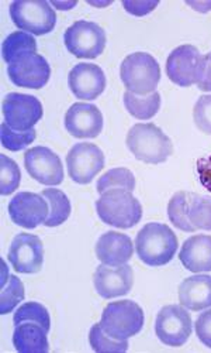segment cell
<instances>
[{
	"label": "cell",
	"instance_id": "obj_1",
	"mask_svg": "<svg viewBox=\"0 0 211 353\" xmlns=\"http://www.w3.org/2000/svg\"><path fill=\"white\" fill-rule=\"evenodd\" d=\"M179 242L175 232L158 222L146 223L135 238V252L148 266L159 268L168 264L176 254Z\"/></svg>",
	"mask_w": 211,
	"mask_h": 353
},
{
	"label": "cell",
	"instance_id": "obj_2",
	"mask_svg": "<svg viewBox=\"0 0 211 353\" xmlns=\"http://www.w3.org/2000/svg\"><path fill=\"white\" fill-rule=\"evenodd\" d=\"M126 143L134 157L146 164L165 163L173 153L170 139L154 123L134 125Z\"/></svg>",
	"mask_w": 211,
	"mask_h": 353
},
{
	"label": "cell",
	"instance_id": "obj_3",
	"mask_svg": "<svg viewBox=\"0 0 211 353\" xmlns=\"http://www.w3.org/2000/svg\"><path fill=\"white\" fill-rule=\"evenodd\" d=\"M99 218L114 228L130 229L140 223L142 207L131 191L123 188L109 190L96 201Z\"/></svg>",
	"mask_w": 211,
	"mask_h": 353
},
{
	"label": "cell",
	"instance_id": "obj_4",
	"mask_svg": "<svg viewBox=\"0 0 211 353\" xmlns=\"http://www.w3.org/2000/svg\"><path fill=\"white\" fill-rule=\"evenodd\" d=\"M120 78L126 90L134 95L145 97L157 92L161 81V68L155 57L148 52H133L124 58Z\"/></svg>",
	"mask_w": 211,
	"mask_h": 353
},
{
	"label": "cell",
	"instance_id": "obj_5",
	"mask_svg": "<svg viewBox=\"0 0 211 353\" xmlns=\"http://www.w3.org/2000/svg\"><path fill=\"white\" fill-rule=\"evenodd\" d=\"M144 322L142 308L131 300H122L110 303L103 310L100 327L109 336L126 341L142 331Z\"/></svg>",
	"mask_w": 211,
	"mask_h": 353
},
{
	"label": "cell",
	"instance_id": "obj_6",
	"mask_svg": "<svg viewBox=\"0 0 211 353\" xmlns=\"http://www.w3.org/2000/svg\"><path fill=\"white\" fill-rule=\"evenodd\" d=\"M10 17L20 30L34 36L51 33L56 24V14L45 0H16L10 5Z\"/></svg>",
	"mask_w": 211,
	"mask_h": 353
},
{
	"label": "cell",
	"instance_id": "obj_7",
	"mask_svg": "<svg viewBox=\"0 0 211 353\" xmlns=\"http://www.w3.org/2000/svg\"><path fill=\"white\" fill-rule=\"evenodd\" d=\"M64 41L68 51L76 58L95 60L104 51L107 37L99 24L93 21L79 20L68 27Z\"/></svg>",
	"mask_w": 211,
	"mask_h": 353
},
{
	"label": "cell",
	"instance_id": "obj_8",
	"mask_svg": "<svg viewBox=\"0 0 211 353\" xmlns=\"http://www.w3.org/2000/svg\"><path fill=\"white\" fill-rule=\"evenodd\" d=\"M155 334L158 339L168 346H184L192 335L190 314L184 305L164 307L157 315Z\"/></svg>",
	"mask_w": 211,
	"mask_h": 353
},
{
	"label": "cell",
	"instance_id": "obj_9",
	"mask_svg": "<svg viewBox=\"0 0 211 353\" xmlns=\"http://www.w3.org/2000/svg\"><path fill=\"white\" fill-rule=\"evenodd\" d=\"M2 112L5 122L17 132L34 129L44 114L43 103L36 97L16 92L6 95L2 105Z\"/></svg>",
	"mask_w": 211,
	"mask_h": 353
},
{
	"label": "cell",
	"instance_id": "obj_10",
	"mask_svg": "<svg viewBox=\"0 0 211 353\" xmlns=\"http://www.w3.org/2000/svg\"><path fill=\"white\" fill-rule=\"evenodd\" d=\"M71 179L80 185L92 183L104 167V154L93 143H78L67 156Z\"/></svg>",
	"mask_w": 211,
	"mask_h": 353
},
{
	"label": "cell",
	"instance_id": "obj_11",
	"mask_svg": "<svg viewBox=\"0 0 211 353\" xmlns=\"http://www.w3.org/2000/svg\"><path fill=\"white\" fill-rule=\"evenodd\" d=\"M10 81L28 90H41L51 77V68L45 58L37 52H27L9 64Z\"/></svg>",
	"mask_w": 211,
	"mask_h": 353
},
{
	"label": "cell",
	"instance_id": "obj_12",
	"mask_svg": "<svg viewBox=\"0 0 211 353\" xmlns=\"http://www.w3.org/2000/svg\"><path fill=\"white\" fill-rule=\"evenodd\" d=\"M24 167L32 179L44 185H59L64 181V165L48 147L37 145L25 152Z\"/></svg>",
	"mask_w": 211,
	"mask_h": 353
},
{
	"label": "cell",
	"instance_id": "obj_13",
	"mask_svg": "<svg viewBox=\"0 0 211 353\" xmlns=\"http://www.w3.org/2000/svg\"><path fill=\"white\" fill-rule=\"evenodd\" d=\"M8 259L14 272L20 274H36L44 264L43 242L36 234L20 233L10 245Z\"/></svg>",
	"mask_w": 211,
	"mask_h": 353
},
{
	"label": "cell",
	"instance_id": "obj_14",
	"mask_svg": "<svg viewBox=\"0 0 211 353\" xmlns=\"http://www.w3.org/2000/svg\"><path fill=\"white\" fill-rule=\"evenodd\" d=\"M8 210L10 219L24 229H36L45 223L49 215L48 201L40 194L27 191L14 195Z\"/></svg>",
	"mask_w": 211,
	"mask_h": 353
},
{
	"label": "cell",
	"instance_id": "obj_15",
	"mask_svg": "<svg viewBox=\"0 0 211 353\" xmlns=\"http://www.w3.org/2000/svg\"><path fill=\"white\" fill-rule=\"evenodd\" d=\"M93 284L99 296L106 300L123 297L133 288L134 272L129 264L117 268L100 264L93 274Z\"/></svg>",
	"mask_w": 211,
	"mask_h": 353
},
{
	"label": "cell",
	"instance_id": "obj_16",
	"mask_svg": "<svg viewBox=\"0 0 211 353\" xmlns=\"http://www.w3.org/2000/svg\"><path fill=\"white\" fill-rule=\"evenodd\" d=\"M65 128L76 139H95L103 130V114L96 105L78 102L65 114Z\"/></svg>",
	"mask_w": 211,
	"mask_h": 353
},
{
	"label": "cell",
	"instance_id": "obj_17",
	"mask_svg": "<svg viewBox=\"0 0 211 353\" xmlns=\"http://www.w3.org/2000/svg\"><path fill=\"white\" fill-rule=\"evenodd\" d=\"M200 58L201 54L195 46L185 44L175 48L166 60L168 78L179 86H192L196 83Z\"/></svg>",
	"mask_w": 211,
	"mask_h": 353
},
{
	"label": "cell",
	"instance_id": "obj_18",
	"mask_svg": "<svg viewBox=\"0 0 211 353\" xmlns=\"http://www.w3.org/2000/svg\"><path fill=\"white\" fill-rule=\"evenodd\" d=\"M68 83L78 99L95 101L106 90V75L96 64L80 63L71 70Z\"/></svg>",
	"mask_w": 211,
	"mask_h": 353
},
{
	"label": "cell",
	"instance_id": "obj_19",
	"mask_svg": "<svg viewBox=\"0 0 211 353\" xmlns=\"http://www.w3.org/2000/svg\"><path fill=\"white\" fill-rule=\"evenodd\" d=\"M96 256L107 266L117 268L122 264H127L133 254L134 246L130 236L120 232H106L99 238L96 243Z\"/></svg>",
	"mask_w": 211,
	"mask_h": 353
},
{
	"label": "cell",
	"instance_id": "obj_20",
	"mask_svg": "<svg viewBox=\"0 0 211 353\" xmlns=\"http://www.w3.org/2000/svg\"><path fill=\"white\" fill-rule=\"evenodd\" d=\"M179 301L190 311L211 308V276L196 274L185 279L179 285Z\"/></svg>",
	"mask_w": 211,
	"mask_h": 353
},
{
	"label": "cell",
	"instance_id": "obj_21",
	"mask_svg": "<svg viewBox=\"0 0 211 353\" xmlns=\"http://www.w3.org/2000/svg\"><path fill=\"white\" fill-rule=\"evenodd\" d=\"M184 268L192 273L211 272V236L196 234L189 238L179 253Z\"/></svg>",
	"mask_w": 211,
	"mask_h": 353
},
{
	"label": "cell",
	"instance_id": "obj_22",
	"mask_svg": "<svg viewBox=\"0 0 211 353\" xmlns=\"http://www.w3.org/2000/svg\"><path fill=\"white\" fill-rule=\"evenodd\" d=\"M47 331L36 322H21L13 332V345L21 353H45L49 350Z\"/></svg>",
	"mask_w": 211,
	"mask_h": 353
},
{
	"label": "cell",
	"instance_id": "obj_23",
	"mask_svg": "<svg viewBox=\"0 0 211 353\" xmlns=\"http://www.w3.org/2000/svg\"><path fill=\"white\" fill-rule=\"evenodd\" d=\"M49 205V215L45 221V226L55 228L63 225L71 215V202L69 198L61 190L47 188L41 194Z\"/></svg>",
	"mask_w": 211,
	"mask_h": 353
},
{
	"label": "cell",
	"instance_id": "obj_24",
	"mask_svg": "<svg viewBox=\"0 0 211 353\" xmlns=\"http://www.w3.org/2000/svg\"><path fill=\"white\" fill-rule=\"evenodd\" d=\"M24 300V285L17 276L6 272V264L3 263L2 277V294H0V314L6 315L12 312Z\"/></svg>",
	"mask_w": 211,
	"mask_h": 353
},
{
	"label": "cell",
	"instance_id": "obj_25",
	"mask_svg": "<svg viewBox=\"0 0 211 353\" xmlns=\"http://www.w3.org/2000/svg\"><path fill=\"white\" fill-rule=\"evenodd\" d=\"M126 109L140 121H148L154 117L161 108V95L158 92L145 97H138L131 92L124 94Z\"/></svg>",
	"mask_w": 211,
	"mask_h": 353
},
{
	"label": "cell",
	"instance_id": "obj_26",
	"mask_svg": "<svg viewBox=\"0 0 211 353\" xmlns=\"http://www.w3.org/2000/svg\"><path fill=\"white\" fill-rule=\"evenodd\" d=\"M188 218L196 230H211V196L189 192Z\"/></svg>",
	"mask_w": 211,
	"mask_h": 353
},
{
	"label": "cell",
	"instance_id": "obj_27",
	"mask_svg": "<svg viewBox=\"0 0 211 353\" xmlns=\"http://www.w3.org/2000/svg\"><path fill=\"white\" fill-rule=\"evenodd\" d=\"M27 52H37V41L32 34L25 32H14L9 34L2 44V57L8 64Z\"/></svg>",
	"mask_w": 211,
	"mask_h": 353
},
{
	"label": "cell",
	"instance_id": "obj_28",
	"mask_svg": "<svg viewBox=\"0 0 211 353\" xmlns=\"http://www.w3.org/2000/svg\"><path fill=\"white\" fill-rule=\"evenodd\" d=\"M96 188L99 194L114 188H123L133 192L135 188V176L129 168H113L100 176Z\"/></svg>",
	"mask_w": 211,
	"mask_h": 353
},
{
	"label": "cell",
	"instance_id": "obj_29",
	"mask_svg": "<svg viewBox=\"0 0 211 353\" xmlns=\"http://www.w3.org/2000/svg\"><path fill=\"white\" fill-rule=\"evenodd\" d=\"M188 194L186 191L176 192L168 203V216L173 226L184 232H196L188 218Z\"/></svg>",
	"mask_w": 211,
	"mask_h": 353
},
{
	"label": "cell",
	"instance_id": "obj_30",
	"mask_svg": "<svg viewBox=\"0 0 211 353\" xmlns=\"http://www.w3.org/2000/svg\"><path fill=\"white\" fill-rule=\"evenodd\" d=\"M14 327L19 325L21 322H36L38 325H41L47 332L51 330V316L49 312L44 305L40 303H25L23 304L14 314L13 316Z\"/></svg>",
	"mask_w": 211,
	"mask_h": 353
},
{
	"label": "cell",
	"instance_id": "obj_31",
	"mask_svg": "<svg viewBox=\"0 0 211 353\" xmlns=\"http://www.w3.org/2000/svg\"><path fill=\"white\" fill-rule=\"evenodd\" d=\"M36 130H27V132H17L13 130L6 122L0 126V140H2V145L5 149L10 152H20L24 150L36 140Z\"/></svg>",
	"mask_w": 211,
	"mask_h": 353
},
{
	"label": "cell",
	"instance_id": "obj_32",
	"mask_svg": "<svg viewBox=\"0 0 211 353\" xmlns=\"http://www.w3.org/2000/svg\"><path fill=\"white\" fill-rule=\"evenodd\" d=\"M21 180V172L14 160L8 156H0V194L3 196L13 194Z\"/></svg>",
	"mask_w": 211,
	"mask_h": 353
},
{
	"label": "cell",
	"instance_id": "obj_33",
	"mask_svg": "<svg viewBox=\"0 0 211 353\" xmlns=\"http://www.w3.org/2000/svg\"><path fill=\"white\" fill-rule=\"evenodd\" d=\"M89 342L95 352H126V350H129L127 339L118 341V339L109 336L100 327V323H95L92 330H90Z\"/></svg>",
	"mask_w": 211,
	"mask_h": 353
},
{
	"label": "cell",
	"instance_id": "obj_34",
	"mask_svg": "<svg viewBox=\"0 0 211 353\" xmlns=\"http://www.w3.org/2000/svg\"><path fill=\"white\" fill-rule=\"evenodd\" d=\"M196 126L206 134H211V95H203L197 99L193 109Z\"/></svg>",
	"mask_w": 211,
	"mask_h": 353
},
{
	"label": "cell",
	"instance_id": "obj_35",
	"mask_svg": "<svg viewBox=\"0 0 211 353\" xmlns=\"http://www.w3.org/2000/svg\"><path fill=\"white\" fill-rule=\"evenodd\" d=\"M196 85L200 91L211 92V58H210V54L201 55V58H200Z\"/></svg>",
	"mask_w": 211,
	"mask_h": 353
},
{
	"label": "cell",
	"instance_id": "obj_36",
	"mask_svg": "<svg viewBox=\"0 0 211 353\" xmlns=\"http://www.w3.org/2000/svg\"><path fill=\"white\" fill-rule=\"evenodd\" d=\"M196 335L203 345L211 347V308L200 314L195 323Z\"/></svg>",
	"mask_w": 211,
	"mask_h": 353
},
{
	"label": "cell",
	"instance_id": "obj_37",
	"mask_svg": "<svg viewBox=\"0 0 211 353\" xmlns=\"http://www.w3.org/2000/svg\"><path fill=\"white\" fill-rule=\"evenodd\" d=\"M124 9L137 17H142L154 12L158 8V2H144V0H126L123 2Z\"/></svg>",
	"mask_w": 211,
	"mask_h": 353
},
{
	"label": "cell",
	"instance_id": "obj_38",
	"mask_svg": "<svg viewBox=\"0 0 211 353\" xmlns=\"http://www.w3.org/2000/svg\"><path fill=\"white\" fill-rule=\"evenodd\" d=\"M78 5V0H71V2H59V0H52L51 6L58 10H71Z\"/></svg>",
	"mask_w": 211,
	"mask_h": 353
},
{
	"label": "cell",
	"instance_id": "obj_39",
	"mask_svg": "<svg viewBox=\"0 0 211 353\" xmlns=\"http://www.w3.org/2000/svg\"><path fill=\"white\" fill-rule=\"evenodd\" d=\"M188 6L195 9L196 12L200 13H208L211 10V2H200V3H193V2H186Z\"/></svg>",
	"mask_w": 211,
	"mask_h": 353
},
{
	"label": "cell",
	"instance_id": "obj_40",
	"mask_svg": "<svg viewBox=\"0 0 211 353\" xmlns=\"http://www.w3.org/2000/svg\"><path fill=\"white\" fill-rule=\"evenodd\" d=\"M86 3H89L90 6H95V8H106L113 3V0H106V2H93V0H86Z\"/></svg>",
	"mask_w": 211,
	"mask_h": 353
},
{
	"label": "cell",
	"instance_id": "obj_41",
	"mask_svg": "<svg viewBox=\"0 0 211 353\" xmlns=\"http://www.w3.org/2000/svg\"><path fill=\"white\" fill-rule=\"evenodd\" d=\"M210 58H211V52H210Z\"/></svg>",
	"mask_w": 211,
	"mask_h": 353
}]
</instances>
